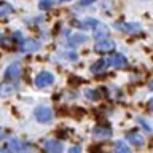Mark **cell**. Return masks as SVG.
I'll return each instance as SVG.
<instances>
[{
    "label": "cell",
    "instance_id": "1",
    "mask_svg": "<svg viewBox=\"0 0 153 153\" xmlns=\"http://www.w3.org/2000/svg\"><path fill=\"white\" fill-rule=\"evenodd\" d=\"M33 115H35V120L38 123H50L54 118V112L50 107H46V105H38Z\"/></svg>",
    "mask_w": 153,
    "mask_h": 153
},
{
    "label": "cell",
    "instance_id": "2",
    "mask_svg": "<svg viewBox=\"0 0 153 153\" xmlns=\"http://www.w3.org/2000/svg\"><path fill=\"white\" fill-rule=\"evenodd\" d=\"M54 83V75L51 72H46L43 70L40 74H37L35 76V86L37 88H46V86H51Z\"/></svg>",
    "mask_w": 153,
    "mask_h": 153
},
{
    "label": "cell",
    "instance_id": "3",
    "mask_svg": "<svg viewBox=\"0 0 153 153\" xmlns=\"http://www.w3.org/2000/svg\"><path fill=\"white\" fill-rule=\"evenodd\" d=\"M117 48V43L110 38H104V40H97L94 45V51L96 53H110Z\"/></svg>",
    "mask_w": 153,
    "mask_h": 153
},
{
    "label": "cell",
    "instance_id": "4",
    "mask_svg": "<svg viewBox=\"0 0 153 153\" xmlns=\"http://www.w3.org/2000/svg\"><path fill=\"white\" fill-rule=\"evenodd\" d=\"M21 74H22V67H21L19 62L10 64L7 67V70H5V76H7L8 80H19L21 78Z\"/></svg>",
    "mask_w": 153,
    "mask_h": 153
},
{
    "label": "cell",
    "instance_id": "5",
    "mask_svg": "<svg viewBox=\"0 0 153 153\" xmlns=\"http://www.w3.org/2000/svg\"><path fill=\"white\" fill-rule=\"evenodd\" d=\"M93 33H94V38H97V40H104V38L108 37L110 29L105 26V24L97 22V24H96V26L93 27Z\"/></svg>",
    "mask_w": 153,
    "mask_h": 153
},
{
    "label": "cell",
    "instance_id": "6",
    "mask_svg": "<svg viewBox=\"0 0 153 153\" xmlns=\"http://www.w3.org/2000/svg\"><path fill=\"white\" fill-rule=\"evenodd\" d=\"M45 153H62V143L59 140H54V139H50V140L45 142Z\"/></svg>",
    "mask_w": 153,
    "mask_h": 153
},
{
    "label": "cell",
    "instance_id": "7",
    "mask_svg": "<svg viewBox=\"0 0 153 153\" xmlns=\"http://www.w3.org/2000/svg\"><path fill=\"white\" fill-rule=\"evenodd\" d=\"M107 62H108L112 67H117V69H124V67L128 65V59H126L123 54H118V53H117V54H113Z\"/></svg>",
    "mask_w": 153,
    "mask_h": 153
},
{
    "label": "cell",
    "instance_id": "8",
    "mask_svg": "<svg viewBox=\"0 0 153 153\" xmlns=\"http://www.w3.org/2000/svg\"><path fill=\"white\" fill-rule=\"evenodd\" d=\"M16 93V85L10 83V81H3L0 83V97H8Z\"/></svg>",
    "mask_w": 153,
    "mask_h": 153
},
{
    "label": "cell",
    "instance_id": "9",
    "mask_svg": "<svg viewBox=\"0 0 153 153\" xmlns=\"http://www.w3.org/2000/svg\"><path fill=\"white\" fill-rule=\"evenodd\" d=\"M126 139L131 143H134V145H137V147H140V145H143V137H142V134L140 132H137V131H131V132H128L126 134Z\"/></svg>",
    "mask_w": 153,
    "mask_h": 153
},
{
    "label": "cell",
    "instance_id": "10",
    "mask_svg": "<svg viewBox=\"0 0 153 153\" xmlns=\"http://www.w3.org/2000/svg\"><path fill=\"white\" fill-rule=\"evenodd\" d=\"M94 136L97 139H108L110 136H112V129H110L108 126H96L94 128Z\"/></svg>",
    "mask_w": 153,
    "mask_h": 153
},
{
    "label": "cell",
    "instance_id": "11",
    "mask_svg": "<svg viewBox=\"0 0 153 153\" xmlns=\"http://www.w3.org/2000/svg\"><path fill=\"white\" fill-rule=\"evenodd\" d=\"M38 48H40V43L35 42V40H30V38L24 40V43H22V51L24 53H33V51H37Z\"/></svg>",
    "mask_w": 153,
    "mask_h": 153
},
{
    "label": "cell",
    "instance_id": "12",
    "mask_svg": "<svg viewBox=\"0 0 153 153\" xmlns=\"http://www.w3.org/2000/svg\"><path fill=\"white\" fill-rule=\"evenodd\" d=\"M107 61H104V59H100L97 62H94L93 65H91V72H93L94 75H100L102 72H105V69H107Z\"/></svg>",
    "mask_w": 153,
    "mask_h": 153
},
{
    "label": "cell",
    "instance_id": "13",
    "mask_svg": "<svg viewBox=\"0 0 153 153\" xmlns=\"http://www.w3.org/2000/svg\"><path fill=\"white\" fill-rule=\"evenodd\" d=\"M8 148H10L13 153H24V150H26V145H24V143H21L19 140H16V139H11V140L8 142Z\"/></svg>",
    "mask_w": 153,
    "mask_h": 153
},
{
    "label": "cell",
    "instance_id": "14",
    "mask_svg": "<svg viewBox=\"0 0 153 153\" xmlns=\"http://www.w3.org/2000/svg\"><path fill=\"white\" fill-rule=\"evenodd\" d=\"M85 42H86V35H83V33H74V35H70V38H69L70 46H78Z\"/></svg>",
    "mask_w": 153,
    "mask_h": 153
},
{
    "label": "cell",
    "instance_id": "15",
    "mask_svg": "<svg viewBox=\"0 0 153 153\" xmlns=\"http://www.w3.org/2000/svg\"><path fill=\"white\" fill-rule=\"evenodd\" d=\"M117 27L120 30H124V32H129V33L140 32V26H137V24H118Z\"/></svg>",
    "mask_w": 153,
    "mask_h": 153
},
{
    "label": "cell",
    "instance_id": "16",
    "mask_svg": "<svg viewBox=\"0 0 153 153\" xmlns=\"http://www.w3.org/2000/svg\"><path fill=\"white\" fill-rule=\"evenodd\" d=\"M115 153H131V150H129L126 142L118 140V142H115Z\"/></svg>",
    "mask_w": 153,
    "mask_h": 153
},
{
    "label": "cell",
    "instance_id": "17",
    "mask_svg": "<svg viewBox=\"0 0 153 153\" xmlns=\"http://www.w3.org/2000/svg\"><path fill=\"white\" fill-rule=\"evenodd\" d=\"M13 13V7L5 2H0V16H5V14H10Z\"/></svg>",
    "mask_w": 153,
    "mask_h": 153
},
{
    "label": "cell",
    "instance_id": "18",
    "mask_svg": "<svg viewBox=\"0 0 153 153\" xmlns=\"http://www.w3.org/2000/svg\"><path fill=\"white\" fill-rule=\"evenodd\" d=\"M97 21H94V19H85V21L80 22V27L81 29H89V27H94Z\"/></svg>",
    "mask_w": 153,
    "mask_h": 153
},
{
    "label": "cell",
    "instance_id": "19",
    "mask_svg": "<svg viewBox=\"0 0 153 153\" xmlns=\"http://www.w3.org/2000/svg\"><path fill=\"white\" fill-rule=\"evenodd\" d=\"M38 7H40L42 10H46V8H51L53 7V2L51 0H42L40 3H38Z\"/></svg>",
    "mask_w": 153,
    "mask_h": 153
},
{
    "label": "cell",
    "instance_id": "20",
    "mask_svg": "<svg viewBox=\"0 0 153 153\" xmlns=\"http://www.w3.org/2000/svg\"><path fill=\"white\" fill-rule=\"evenodd\" d=\"M69 153H83V150H81L80 145H72L69 148Z\"/></svg>",
    "mask_w": 153,
    "mask_h": 153
},
{
    "label": "cell",
    "instance_id": "21",
    "mask_svg": "<svg viewBox=\"0 0 153 153\" xmlns=\"http://www.w3.org/2000/svg\"><path fill=\"white\" fill-rule=\"evenodd\" d=\"M86 96L91 99H96V94H94V91H86Z\"/></svg>",
    "mask_w": 153,
    "mask_h": 153
},
{
    "label": "cell",
    "instance_id": "22",
    "mask_svg": "<svg viewBox=\"0 0 153 153\" xmlns=\"http://www.w3.org/2000/svg\"><path fill=\"white\" fill-rule=\"evenodd\" d=\"M80 2H81V5H89V3L96 2V0H80Z\"/></svg>",
    "mask_w": 153,
    "mask_h": 153
},
{
    "label": "cell",
    "instance_id": "23",
    "mask_svg": "<svg viewBox=\"0 0 153 153\" xmlns=\"http://www.w3.org/2000/svg\"><path fill=\"white\" fill-rule=\"evenodd\" d=\"M2 43H3V35L0 33V45H2Z\"/></svg>",
    "mask_w": 153,
    "mask_h": 153
},
{
    "label": "cell",
    "instance_id": "24",
    "mask_svg": "<svg viewBox=\"0 0 153 153\" xmlns=\"http://www.w3.org/2000/svg\"><path fill=\"white\" fill-rule=\"evenodd\" d=\"M150 108H152V110H153V99H152V100H150Z\"/></svg>",
    "mask_w": 153,
    "mask_h": 153
},
{
    "label": "cell",
    "instance_id": "25",
    "mask_svg": "<svg viewBox=\"0 0 153 153\" xmlns=\"http://www.w3.org/2000/svg\"><path fill=\"white\" fill-rule=\"evenodd\" d=\"M2 137H3V131L0 129V139H2Z\"/></svg>",
    "mask_w": 153,
    "mask_h": 153
},
{
    "label": "cell",
    "instance_id": "26",
    "mask_svg": "<svg viewBox=\"0 0 153 153\" xmlns=\"http://www.w3.org/2000/svg\"><path fill=\"white\" fill-rule=\"evenodd\" d=\"M150 89L153 91V81H150Z\"/></svg>",
    "mask_w": 153,
    "mask_h": 153
},
{
    "label": "cell",
    "instance_id": "27",
    "mask_svg": "<svg viewBox=\"0 0 153 153\" xmlns=\"http://www.w3.org/2000/svg\"><path fill=\"white\" fill-rule=\"evenodd\" d=\"M59 2H70V0H59Z\"/></svg>",
    "mask_w": 153,
    "mask_h": 153
}]
</instances>
